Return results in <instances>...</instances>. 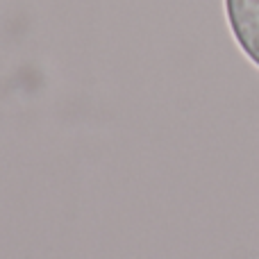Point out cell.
I'll list each match as a JSON object with an SVG mask.
<instances>
[{"mask_svg":"<svg viewBox=\"0 0 259 259\" xmlns=\"http://www.w3.org/2000/svg\"><path fill=\"white\" fill-rule=\"evenodd\" d=\"M225 16L241 53L259 68V0H225Z\"/></svg>","mask_w":259,"mask_h":259,"instance_id":"6da1fadb","label":"cell"}]
</instances>
